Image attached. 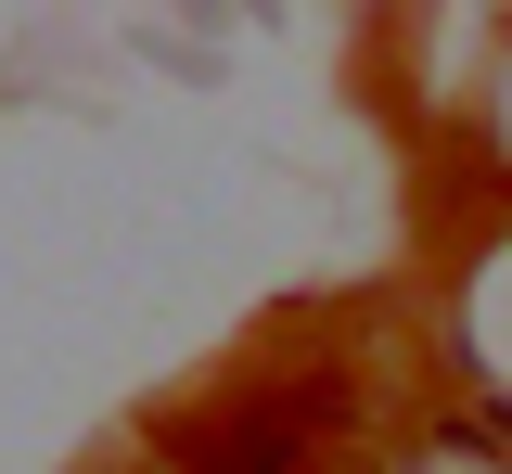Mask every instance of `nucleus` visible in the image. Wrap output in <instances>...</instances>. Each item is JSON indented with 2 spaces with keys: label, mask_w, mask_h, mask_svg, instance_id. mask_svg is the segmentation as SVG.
<instances>
[{
  "label": "nucleus",
  "mask_w": 512,
  "mask_h": 474,
  "mask_svg": "<svg viewBox=\"0 0 512 474\" xmlns=\"http://www.w3.org/2000/svg\"><path fill=\"white\" fill-rule=\"evenodd\" d=\"M474 167H487V180H500V205H512V52H500V77H487V103H474Z\"/></svg>",
  "instance_id": "nucleus-3"
},
{
  "label": "nucleus",
  "mask_w": 512,
  "mask_h": 474,
  "mask_svg": "<svg viewBox=\"0 0 512 474\" xmlns=\"http://www.w3.org/2000/svg\"><path fill=\"white\" fill-rule=\"evenodd\" d=\"M397 474H512V449H487V436H436V449H410Z\"/></svg>",
  "instance_id": "nucleus-4"
},
{
  "label": "nucleus",
  "mask_w": 512,
  "mask_h": 474,
  "mask_svg": "<svg viewBox=\"0 0 512 474\" xmlns=\"http://www.w3.org/2000/svg\"><path fill=\"white\" fill-rule=\"evenodd\" d=\"M448 359H461V385L512 423V218L448 270Z\"/></svg>",
  "instance_id": "nucleus-2"
},
{
  "label": "nucleus",
  "mask_w": 512,
  "mask_h": 474,
  "mask_svg": "<svg viewBox=\"0 0 512 474\" xmlns=\"http://www.w3.org/2000/svg\"><path fill=\"white\" fill-rule=\"evenodd\" d=\"M500 52H512V0H397V90L423 129H474Z\"/></svg>",
  "instance_id": "nucleus-1"
}]
</instances>
